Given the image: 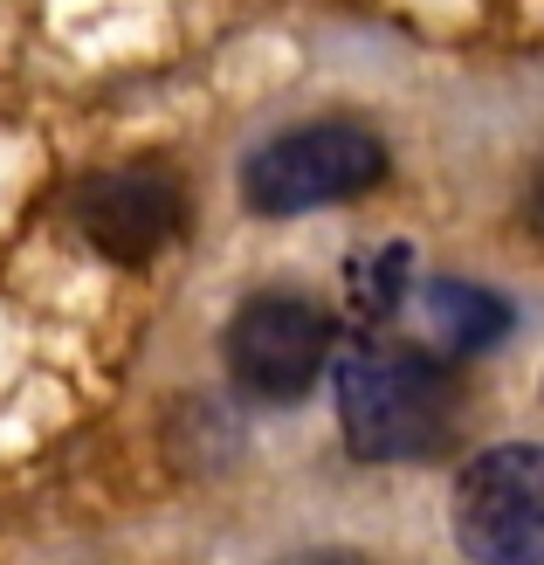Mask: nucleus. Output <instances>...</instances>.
Segmentation results:
<instances>
[{
	"label": "nucleus",
	"instance_id": "f257e3e1",
	"mask_svg": "<svg viewBox=\"0 0 544 565\" xmlns=\"http://www.w3.org/2000/svg\"><path fill=\"white\" fill-rule=\"evenodd\" d=\"M338 428L365 462H427L462 435V393L427 352L359 345L338 365Z\"/></svg>",
	"mask_w": 544,
	"mask_h": 565
},
{
	"label": "nucleus",
	"instance_id": "f03ea898",
	"mask_svg": "<svg viewBox=\"0 0 544 565\" xmlns=\"http://www.w3.org/2000/svg\"><path fill=\"white\" fill-rule=\"evenodd\" d=\"M386 180V146L365 125H303L269 138L242 173V201L255 214H318L338 201H359Z\"/></svg>",
	"mask_w": 544,
	"mask_h": 565
},
{
	"label": "nucleus",
	"instance_id": "7ed1b4c3",
	"mask_svg": "<svg viewBox=\"0 0 544 565\" xmlns=\"http://www.w3.org/2000/svg\"><path fill=\"white\" fill-rule=\"evenodd\" d=\"M455 539L476 565H544V448L503 441L455 476Z\"/></svg>",
	"mask_w": 544,
	"mask_h": 565
},
{
	"label": "nucleus",
	"instance_id": "20e7f679",
	"mask_svg": "<svg viewBox=\"0 0 544 565\" xmlns=\"http://www.w3.org/2000/svg\"><path fill=\"white\" fill-rule=\"evenodd\" d=\"M324 365H331V318L310 297L263 290L227 324V373L255 401H276V407L303 401Z\"/></svg>",
	"mask_w": 544,
	"mask_h": 565
},
{
	"label": "nucleus",
	"instance_id": "39448f33",
	"mask_svg": "<svg viewBox=\"0 0 544 565\" xmlns=\"http://www.w3.org/2000/svg\"><path fill=\"white\" fill-rule=\"evenodd\" d=\"M76 228L110 263H152L186 228V186L173 166H110L76 186Z\"/></svg>",
	"mask_w": 544,
	"mask_h": 565
},
{
	"label": "nucleus",
	"instance_id": "423d86ee",
	"mask_svg": "<svg viewBox=\"0 0 544 565\" xmlns=\"http://www.w3.org/2000/svg\"><path fill=\"white\" fill-rule=\"evenodd\" d=\"M420 310H427V331H435L448 352H490V345L510 338V324H518V310H510L497 290L462 282V276L420 282Z\"/></svg>",
	"mask_w": 544,
	"mask_h": 565
},
{
	"label": "nucleus",
	"instance_id": "0eeeda50",
	"mask_svg": "<svg viewBox=\"0 0 544 565\" xmlns=\"http://www.w3.org/2000/svg\"><path fill=\"white\" fill-rule=\"evenodd\" d=\"M407 282H414V256H407V242H386V248H372V256L352 263V310L365 324H380L399 310V297H407Z\"/></svg>",
	"mask_w": 544,
	"mask_h": 565
},
{
	"label": "nucleus",
	"instance_id": "6e6552de",
	"mask_svg": "<svg viewBox=\"0 0 544 565\" xmlns=\"http://www.w3.org/2000/svg\"><path fill=\"white\" fill-rule=\"evenodd\" d=\"M282 565H365L359 552H297V558H282Z\"/></svg>",
	"mask_w": 544,
	"mask_h": 565
},
{
	"label": "nucleus",
	"instance_id": "1a4fd4ad",
	"mask_svg": "<svg viewBox=\"0 0 544 565\" xmlns=\"http://www.w3.org/2000/svg\"><path fill=\"white\" fill-rule=\"evenodd\" d=\"M531 228L544 235V173H537V186H531Z\"/></svg>",
	"mask_w": 544,
	"mask_h": 565
}]
</instances>
